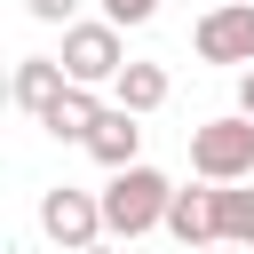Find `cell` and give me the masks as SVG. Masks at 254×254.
Segmentation results:
<instances>
[{"label": "cell", "mask_w": 254, "mask_h": 254, "mask_svg": "<svg viewBox=\"0 0 254 254\" xmlns=\"http://www.w3.org/2000/svg\"><path fill=\"white\" fill-rule=\"evenodd\" d=\"M167 206H175V183L159 175V167H119L111 183H103V230L111 238H143V230H159L167 222Z\"/></svg>", "instance_id": "obj_1"}, {"label": "cell", "mask_w": 254, "mask_h": 254, "mask_svg": "<svg viewBox=\"0 0 254 254\" xmlns=\"http://www.w3.org/2000/svg\"><path fill=\"white\" fill-rule=\"evenodd\" d=\"M190 175L198 183H246L254 175V119L230 111V119L190 127Z\"/></svg>", "instance_id": "obj_2"}, {"label": "cell", "mask_w": 254, "mask_h": 254, "mask_svg": "<svg viewBox=\"0 0 254 254\" xmlns=\"http://www.w3.org/2000/svg\"><path fill=\"white\" fill-rule=\"evenodd\" d=\"M40 230H48L64 254H87V246L103 238V190H71V183L40 190Z\"/></svg>", "instance_id": "obj_3"}, {"label": "cell", "mask_w": 254, "mask_h": 254, "mask_svg": "<svg viewBox=\"0 0 254 254\" xmlns=\"http://www.w3.org/2000/svg\"><path fill=\"white\" fill-rule=\"evenodd\" d=\"M64 71L79 87H103L127 71V48H119V24H64Z\"/></svg>", "instance_id": "obj_4"}, {"label": "cell", "mask_w": 254, "mask_h": 254, "mask_svg": "<svg viewBox=\"0 0 254 254\" xmlns=\"http://www.w3.org/2000/svg\"><path fill=\"white\" fill-rule=\"evenodd\" d=\"M190 48H198V64H254V0L206 8L198 32H190Z\"/></svg>", "instance_id": "obj_5"}, {"label": "cell", "mask_w": 254, "mask_h": 254, "mask_svg": "<svg viewBox=\"0 0 254 254\" xmlns=\"http://www.w3.org/2000/svg\"><path fill=\"white\" fill-rule=\"evenodd\" d=\"M71 87V71H64V56H16V79H8V95L32 111V119H48V103Z\"/></svg>", "instance_id": "obj_6"}, {"label": "cell", "mask_w": 254, "mask_h": 254, "mask_svg": "<svg viewBox=\"0 0 254 254\" xmlns=\"http://www.w3.org/2000/svg\"><path fill=\"white\" fill-rule=\"evenodd\" d=\"M103 111H111V103H103V95H95V87H79V79H71V87H64V95H56V103H48V119H40V127H48V135H56V143H87V135H95V119H103Z\"/></svg>", "instance_id": "obj_7"}, {"label": "cell", "mask_w": 254, "mask_h": 254, "mask_svg": "<svg viewBox=\"0 0 254 254\" xmlns=\"http://www.w3.org/2000/svg\"><path fill=\"white\" fill-rule=\"evenodd\" d=\"M87 151H95V167H111V175H119V167H135V151H143V119L111 103V111L95 119V135H87Z\"/></svg>", "instance_id": "obj_8"}, {"label": "cell", "mask_w": 254, "mask_h": 254, "mask_svg": "<svg viewBox=\"0 0 254 254\" xmlns=\"http://www.w3.org/2000/svg\"><path fill=\"white\" fill-rule=\"evenodd\" d=\"M167 230H175L183 246H214V238H222V222H214V183H206V190H175Z\"/></svg>", "instance_id": "obj_9"}, {"label": "cell", "mask_w": 254, "mask_h": 254, "mask_svg": "<svg viewBox=\"0 0 254 254\" xmlns=\"http://www.w3.org/2000/svg\"><path fill=\"white\" fill-rule=\"evenodd\" d=\"M111 95H119V111H135V119L159 111V103H167V64H127V71L111 79Z\"/></svg>", "instance_id": "obj_10"}, {"label": "cell", "mask_w": 254, "mask_h": 254, "mask_svg": "<svg viewBox=\"0 0 254 254\" xmlns=\"http://www.w3.org/2000/svg\"><path fill=\"white\" fill-rule=\"evenodd\" d=\"M214 222H222V238H230V246H254V190L214 183Z\"/></svg>", "instance_id": "obj_11"}, {"label": "cell", "mask_w": 254, "mask_h": 254, "mask_svg": "<svg viewBox=\"0 0 254 254\" xmlns=\"http://www.w3.org/2000/svg\"><path fill=\"white\" fill-rule=\"evenodd\" d=\"M151 16H159V0H103V24H119V32H135Z\"/></svg>", "instance_id": "obj_12"}, {"label": "cell", "mask_w": 254, "mask_h": 254, "mask_svg": "<svg viewBox=\"0 0 254 254\" xmlns=\"http://www.w3.org/2000/svg\"><path fill=\"white\" fill-rule=\"evenodd\" d=\"M71 8H79V0H24L32 24H71Z\"/></svg>", "instance_id": "obj_13"}, {"label": "cell", "mask_w": 254, "mask_h": 254, "mask_svg": "<svg viewBox=\"0 0 254 254\" xmlns=\"http://www.w3.org/2000/svg\"><path fill=\"white\" fill-rule=\"evenodd\" d=\"M238 111H246V119H254V64H246V71H238Z\"/></svg>", "instance_id": "obj_14"}, {"label": "cell", "mask_w": 254, "mask_h": 254, "mask_svg": "<svg viewBox=\"0 0 254 254\" xmlns=\"http://www.w3.org/2000/svg\"><path fill=\"white\" fill-rule=\"evenodd\" d=\"M87 254H119V246H103V238H95V246H87Z\"/></svg>", "instance_id": "obj_15"}]
</instances>
